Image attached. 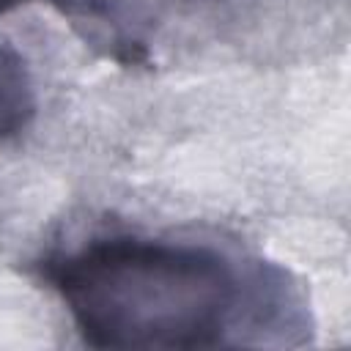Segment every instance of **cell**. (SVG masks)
I'll use <instances>...</instances> for the list:
<instances>
[{"instance_id":"1","label":"cell","mask_w":351,"mask_h":351,"mask_svg":"<svg viewBox=\"0 0 351 351\" xmlns=\"http://www.w3.org/2000/svg\"><path fill=\"white\" fill-rule=\"evenodd\" d=\"M93 348H214L241 307V282L208 247L110 236L47 269Z\"/></svg>"},{"instance_id":"3","label":"cell","mask_w":351,"mask_h":351,"mask_svg":"<svg viewBox=\"0 0 351 351\" xmlns=\"http://www.w3.org/2000/svg\"><path fill=\"white\" fill-rule=\"evenodd\" d=\"M14 3H19V0H0V11L8 8V5H14Z\"/></svg>"},{"instance_id":"2","label":"cell","mask_w":351,"mask_h":351,"mask_svg":"<svg viewBox=\"0 0 351 351\" xmlns=\"http://www.w3.org/2000/svg\"><path fill=\"white\" fill-rule=\"evenodd\" d=\"M30 112V88L22 63L0 47V140L14 134Z\"/></svg>"}]
</instances>
